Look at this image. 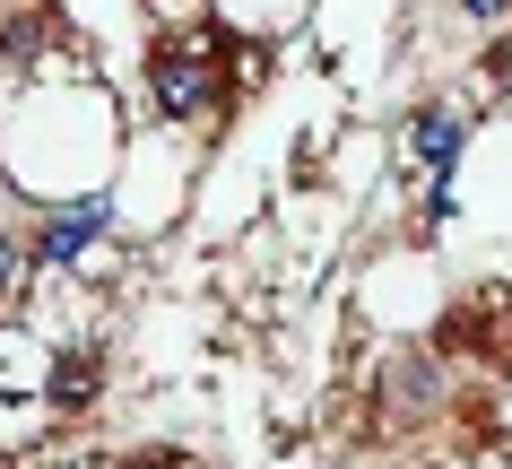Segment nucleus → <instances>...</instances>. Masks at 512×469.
<instances>
[{
  "mask_svg": "<svg viewBox=\"0 0 512 469\" xmlns=\"http://www.w3.org/2000/svg\"><path fill=\"white\" fill-rule=\"evenodd\" d=\"M9 278H18V244H9V235H0V287H9Z\"/></svg>",
  "mask_w": 512,
  "mask_h": 469,
  "instance_id": "7",
  "label": "nucleus"
},
{
  "mask_svg": "<svg viewBox=\"0 0 512 469\" xmlns=\"http://www.w3.org/2000/svg\"><path fill=\"white\" fill-rule=\"evenodd\" d=\"M460 139H469V122H460L452 105H426V113H417V157H426V166H452Z\"/></svg>",
  "mask_w": 512,
  "mask_h": 469,
  "instance_id": "3",
  "label": "nucleus"
},
{
  "mask_svg": "<svg viewBox=\"0 0 512 469\" xmlns=\"http://www.w3.org/2000/svg\"><path fill=\"white\" fill-rule=\"evenodd\" d=\"M460 9H469V18H504L512 0H460Z\"/></svg>",
  "mask_w": 512,
  "mask_h": 469,
  "instance_id": "6",
  "label": "nucleus"
},
{
  "mask_svg": "<svg viewBox=\"0 0 512 469\" xmlns=\"http://www.w3.org/2000/svg\"><path fill=\"white\" fill-rule=\"evenodd\" d=\"M35 53H44V27H35V18H18V27L0 35V61H9V70H27Z\"/></svg>",
  "mask_w": 512,
  "mask_h": 469,
  "instance_id": "5",
  "label": "nucleus"
},
{
  "mask_svg": "<svg viewBox=\"0 0 512 469\" xmlns=\"http://www.w3.org/2000/svg\"><path fill=\"white\" fill-rule=\"evenodd\" d=\"M157 105L165 113H209L217 105V79H209V61H200V44L157 53Z\"/></svg>",
  "mask_w": 512,
  "mask_h": 469,
  "instance_id": "2",
  "label": "nucleus"
},
{
  "mask_svg": "<svg viewBox=\"0 0 512 469\" xmlns=\"http://www.w3.org/2000/svg\"><path fill=\"white\" fill-rule=\"evenodd\" d=\"M105 218H113L105 192H87V200H70V209H53V218H44V235H35V261H53V270L87 261V244H96V226H105Z\"/></svg>",
  "mask_w": 512,
  "mask_h": 469,
  "instance_id": "1",
  "label": "nucleus"
},
{
  "mask_svg": "<svg viewBox=\"0 0 512 469\" xmlns=\"http://www.w3.org/2000/svg\"><path fill=\"white\" fill-rule=\"evenodd\" d=\"M44 391H53V409H87L96 400V357H61Z\"/></svg>",
  "mask_w": 512,
  "mask_h": 469,
  "instance_id": "4",
  "label": "nucleus"
},
{
  "mask_svg": "<svg viewBox=\"0 0 512 469\" xmlns=\"http://www.w3.org/2000/svg\"><path fill=\"white\" fill-rule=\"evenodd\" d=\"M139 469H183V461H174V452H148V461H139Z\"/></svg>",
  "mask_w": 512,
  "mask_h": 469,
  "instance_id": "8",
  "label": "nucleus"
}]
</instances>
